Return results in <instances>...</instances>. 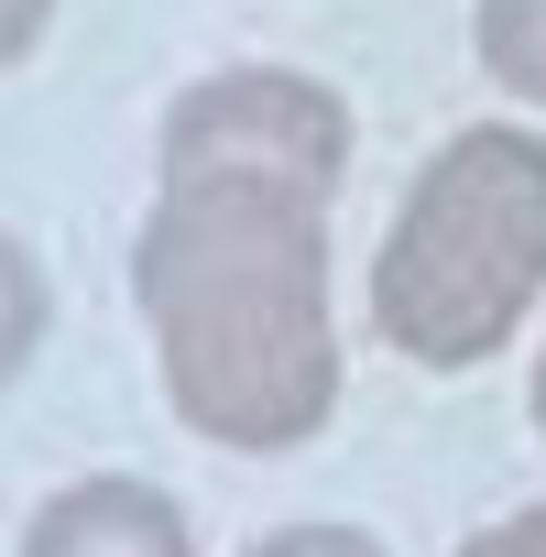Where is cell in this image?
Masks as SVG:
<instances>
[{
  "instance_id": "1",
  "label": "cell",
  "mask_w": 546,
  "mask_h": 557,
  "mask_svg": "<svg viewBox=\"0 0 546 557\" xmlns=\"http://www.w3.org/2000/svg\"><path fill=\"white\" fill-rule=\"evenodd\" d=\"M132 296L153 318L164 405L219 448H307L339 416L328 197L285 175H164Z\"/></svg>"
},
{
  "instance_id": "2",
  "label": "cell",
  "mask_w": 546,
  "mask_h": 557,
  "mask_svg": "<svg viewBox=\"0 0 546 557\" xmlns=\"http://www.w3.org/2000/svg\"><path fill=\"white\" fill-rule=\"evenodd\" d=\"M546 296V132L470 121L448 132L383 251H372V339L415 372H481Z\"/></svg>"
},
{
  "instance_id": "3",
  "label": "cell",
  "mask_w": 546,
  "mask_h": 557,
  "mask_svg": "<svg viewBox=\"0 0 546 557\" xmlns=\"http://www.w3.org/2000/svg\"><path fill=\"white\" fill-rule=\"evenodd\" d=\"M153 175H285V186L339 197V175H350V99L318 88V77H296V66L197 77L164 110Z\"/></svg>"
},
{
  "instance_id": "4",
  "label": "cell",
  "mask_w": 546,
  "mask_h": 557,
  "mask_svg": "<svg viewBox=\"0 0 546 557\" xmlns=\"http://www.w3.org/2000/svg\"><path fill=\"white\" fill-rule=\"evenodd\" d=\"M12 557H197V524H186V503H175L164 481L99 470V481L45 492Z\"/></svg>"
},
{
  "instance_id": "5",
  "label": "cell",
  "mask_w": 546,
  "mask_h": 557,
  "mask_svg": "<svg viewBox=\"0 0 546 557\" xmlns=\"http://www.w3.org/2000/svg\"><path fill=\"white\" fill-rule=\"evenodd\" d=\"M470 55L502 99L546 110V0H481L470 12Z\"/></svg>"
},
{
  "instance_id": "6",
  "label": "cell",
  "mask_w": 546,
  "mask_h": 557,
  "mask_svg": "<svg viewBox=\"0 0 546 557\" xmlns=\"http://www.w3.org/2000/svg\"><path fill=\"white\" fill-rule=\"evenodd\" d=\"M34 339H45V262L0 230V383L34 361Z\"/></svg>"
},
{
  "instance_id": "7",
  "label": "cell",
  "mask_w": 546,
  "mask_h": 557,
  "mask_svg": "<svg viewBox=\"0 0 546 557\" xmlns=\"http://www.w3.org/2000/svg\"><path fill=\"white\" fill-rule=\"evenodd\" d=\"M240 557H394V546L361 535V524H273V535H251Z\"/></svg>"
},
{
  "instance_id": "8",
  "label": "cell",
  "mask_w": 546,
  "mask_h": 557,
  "mask_svg": "<svg viewBox=\"0 0 546 557\" xmlns=\"http://www.w3.org/2000/svg\"><path fill=\"white\" fill-rule=\"evenodd\" d=\"M459 557H546V503H524V513H502V524H481Z\"/></svg>"
},
{
  "instance_id": "9",
  "label": "cell",
  "mask_w": 546,
  "mask_h": 557,
  "mask_svg": "<svg viewBox=\"0 0 546 557\" xmlns=\"http://www.w3.org/2000/svg\"><path fill=\"white\" fill-rule=\"evenodd\" d=\"M45 23H55V0H0V77L45 45Z\"/></svg>"
},
{
  "instance_id": "10",
  "label": "cell",
  "mask_w": 546,
  "mask_h": 557,
  "mask_svg": "<svg viewBox=\"0 0 546 557\" xmlns=\"http://www.w3.org/2000/svg\"><path fill=\"white\" fill-rule=\"evenodd\" d=\"M524 416H535V437H546V350H535V394H524Z\"/></svg>"
}]
</instances>
